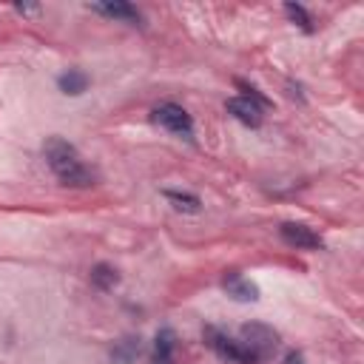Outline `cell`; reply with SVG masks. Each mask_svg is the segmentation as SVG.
Instances as JSON below:
<instances>
[{
  "label": "cell",
  "mask_w": 364,
  "mask_h": 364,
  "mask_svg": "<svg viewBox=\"0 0 364 364\" xmlns=\"http://www.w3.org/2000/svg\"><path fill=\"white\" fill-rule=\"evenodd\" d=\"M151 117H154V122H159L165 131H171V134H176V136H185V139L193 136V119H191V114H188L182 105H176V102H159V105L151 111Z\"/></svg>",
  "instance_id": "277c9868"
},
{
  "label": "cell",
  "mask_w": 364,
  "mask_h": 364,
  "mask_svg": "<svg viewBox=\"0 0 364 364\" xmlns=\"http://www.w3.org/2000/svg\"><path fill=\"white\" fill-rule=\"evenodd\" d=\"M43 154H46L48 168H51L54 176L60 179V185H65V188H88V185H94L91 168L82 162L80 151H77L68 139H63V136H48L46 145H43Z\"/></svg>",
  "instance_id": "6da1fadb"
},
{
  "label": "cell",
  "mask_w": 364,
  "mask_h": 364,
  "mask_svg": "<svg viewBox=\"0 0 364 364\" xmlns=\"http://www.w3.org/2000/svg\"><path fill=\"white\" fill-rule=\"evenodd\" d=\"M222 287L233 301H259V284L245 279L239 270H228L222 276Z\"/></svg>",
  "instance_id": "8992f818"
},
{
  "label": "cell",
  "mask_w": 364,
  "mask_h": 364,
  "mask_svg": "<svg viewBox=\"0 0 364 364\" xmlns=\"http://www.w3.org/2000/svg\"><path fill=\"white\" fill-rule=\"evenodd\" d=\"M284 364H304V355L293 350V353H287V355H284Z\"/></svg>",
  "instance_id": "2e32d148"
},
{
  "label": "cell",
  "mask_w": 364,
  "mask_h": 364,
  "mask_svg": "<svg viewBox=\"0 0 364 364\" xmlns=\"http://www.w3.org/2000/svg\"><path fill=\"white\" fill-rule=\"evenodd\" d=\"M225 108H228V114H233L242 125H247V128H259L262 125V108L256 105V102H250V100H245V97H230L228 102H225Z\"/></svg>",
  "instance_id": "ba28073f"
},
{
  "label": "cell",
  "mask_w": 364,
  "mask_h": 364,
  "mask_svg": "<svg viewBox=\"0 0 364 364\" xmlns=\"http://www.w3.org/2000/svg\"><path fill=\"white\" fill-rule=\"evenodd\" d=\"M57 85H60V91H63L65 97H80V94L88 88V74L80 71V68H68V71H63V74L57 77Z\"/></svg>",
  "instance_id": "8fae6325"
},
{
  "label": "cell",
  "mask_w": 364,
  "mask_h": 364,
  "mask_svg": "<svg viewBox=\"0 0 364 364\" xmlns=\"http://www.w3.org/2000/svg\"><path fill=\"white\" fill-rule=\"evenodd\" d=\"M284 11H287V17H290L293 23H299L304 31H313V26H310V14H307L299 3H284Z\"/></svg>",
  "instance_id": "5bb4252c"
},
{
  "label": "cell",
  "mask_w": 364,
  "mask_h": 364,
  "mask_svg": "<svg viewBox=\"0 0 364 364\" xmlns=\"http://www.w3.org/2000/svg\"><path fill=\"white\" fill-rule=\"evenodd\" d=\"M202 338H205V344H208L219 358H228V361H233V364H256V358H253L236 338H230L228 333H222L219 327H205V330H202Z\"/></svg>",
  "instance_id": "3957f363"
},
{
  "label": "cell",
  "mask_w": 364,
  "mask_h": 364,
  "mask_svg": "<svg viewBox=\"0 0 364 364\" xmlns=\"http://www.w3.org/2000/svg\"><path fill=\"white\" fill-rule=\"evenodd\" d=\"M162 196L182 213H199L202 210V202L196 193H188V191H162Z\"/></svg>",
  "instance_id": "7c38bea8"
},
{
  "label": "cell",
  "mask_w": 364,
  "mask_h": 364,
  "mask_svg": "<svg viewBox=\"0 0 364 364\" xmlns=\"http://www.w3.org/2000/svg\"><path fill=\"white\" fill-rule=\"evenodd\" d=\"M279 236H282L287 245L299 247V250H321V247H324V239H321L313 228H307V225H301V222H284V225L279 228Z\"/></svg>",
  "instance_id": "5b68a950"
},
{
  "label": "cell",
  "mask_w": 364,
  "mask_h": 364,
  "mask_svg": "<svg viewBox=\"0 0 364 364\" xmlns=\"http://www.w3.org/2000/svg\"><path fill=\"white\" fill-rule=\"evenodd\" d=\"M173 350H176V333L171 327L156 330V338H154V364H171Z\"/></svg>",
  "instance_id": "9c48e42d"
},
{
  "label": "cell",
  "mask_w": 364,
  "mask_h": 364,
  "mask_svg": "<svg viewBox=\"0 0 364 364\" xmlns=\"http://www.w3.org/2000/svg\"><path fill=\"white\" fill-rule=\"evenodd\" d=\"M117 282H119V273H117L111 264L100 262V264L91 267V284H94L97 290H114Z\"/></svg>",
  "instance_id": "4fadbf2b"
},
{
  "label": "cell",
  "mask_w": 364,
  "mask_h": 364,
  "mask_svg": "<svg viewBox=\"0 0 364 364\" xmlns=\"http://www.w3.org/2000/svg\"><path fill=\"white\" fill-rule=\"evenodd\" d=\"M139 350H142V338H139V336H125V338H119V341L114 344L111 361H114V364H134L136 355H139Z\"/></svg>",
  "instance_id": "30bf717a"
},
{
  "label": "cell",
  "mask_w": 364,
  "mask_h": 364,
  "mask_svg": "<svg viewBox=\"0 0 364 364\" xmlns=\"http://www.w3.org/2000/svg\"><path fill=\"white\" fill-rule=\"evenodd\" d=\"M239 344H242L256 361H264V358H270V355L279 350L282 336H279V330H273V327L264 324V321H247V324L239 327Z\"/></svg>",
  "instance_id": "7a4b0ae2"
},
{
  "label": "cell",
  "mask_w": 364,
  "mask_h": 364,
  "mask_svg": "<svg viewBox=\"0 0 364 364\" xmlns=\"http://www.w3.org/2000/svg\"><path fill=\"white\" fill-rule=\"evenodd\" d=\"M14 11H17V14H37V11H40V6H37V3H17V6H14Z\"/></svg>",
  "instance_id": "9a60e30c"
},
{
  "label": "cell",
  "mask_w": 364,
  "mask_h": 364,
  "mask_svg": "<svg viewBox=\"0 0 364 364\" xmlns=\"http://www.w3.org/2000/svg\"><path fill=\"white\" fill-rule=\"evenodd\" d=\"M88 9H94V11H100V14L111 17V20H119V23H131V26H136L142 20L139 9L125 3V0H102V3H91Z\"/></svg>",
  "instance_id": "52a82bcc"
}]
</instances>
